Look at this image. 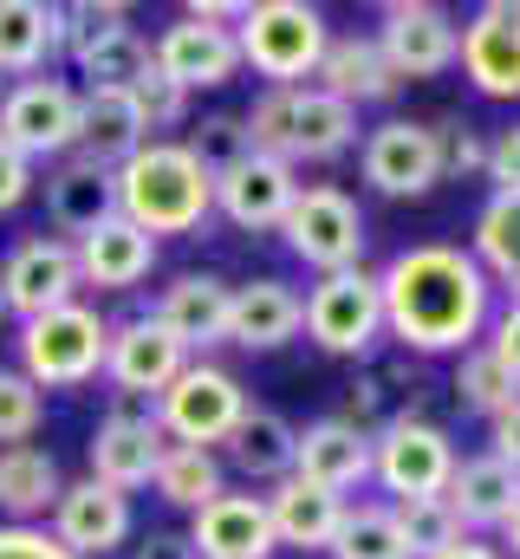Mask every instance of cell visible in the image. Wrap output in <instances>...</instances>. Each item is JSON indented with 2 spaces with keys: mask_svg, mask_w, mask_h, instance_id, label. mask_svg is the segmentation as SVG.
Masks as SVG:
<instances>
[{
  "mask_svg": "<svg viewBox=\"0 0 520 559\" xmlns=\"http://www.w3.org/2000/svg\"><path fill=\"white\" fill-rule=\"evenodd\" d=\"M378 299H385V332L416 352V358H442V352H469L488 325L495 306V280L475 267V254L449 248V241H423L403 248L378 274Z\"/></svg>",
  "mask_w": 520,
  "mask_h": 559,
  "instance_id": "1",
  "label": "cell"
},
{
  "mask_svg": "<svg viewBox=\"0 0 520 559\" xmlns=\"http://www.w3.org/2000/svg\"><path fill=\"white\" fill-rule=\"evenodd\" d=\"M111 189H118V215L130 228H143L150 241L156 235H196L215 209V182L196 169V156L176 138L130 150L111 176Z\"/></svg>",
  "mask_w": 520,
  "mask_h": 559,
  "instance_id": "2",
  "label": "cell"
},
{
  "mask_svg": "<svg viewBox=\"0 0 520 559\" xmlns=\"http://www.w3.org/2000/svg\"><path fill=\"white\" fill-rule=\"evenodd\" d=\"M248 138L260 156L299 169V163H332L358 143V111L326 98L319 85H286V92H260L248 105Z\"/></svg>",
  "mask_w": 520,
  "mask_h": 559,
  "instance_id": "3",
  "label": "cell"
},
{
  "mask_svg": "<svg viewBox=\"0 0 520 559\" xmlns=\"http://www.w3.org/2000/svg\"><path fill=\"white\" fill-rule=\"evenodd\" d=\"M326 39H332V26L306 0H248L241 20H235V52L255 79H267V92L306 85L319 72Z\"/></svg>",
  "mask_w": 520,
  "mask_h": 559,
  "instance_id": "4",
  "label": "cell"
},
{
  "mask_svg": "<svg viewBox=\"0 0 520 559\" xmlns=\"http://www.w3.org/2000/svg\"><path fill=\"white\" fill-rule=\"evenodd\" d=\"M105 345H111V325L72 299L46 319H26L20 325V378H33L39 391H79L92 378H105Z\"/></svg>",
  "mask_w": 520,
  "mask_h": 559,
  "instance_id": "5",
  "label": "cell"
},
{
  "mask_svg": "<svg viewBox=\"0 0 520 559\" xmlns=\"http://www.w3.org/2000/svg\"><path fill=\"white\" fill-rule=\"evenodd\" d=\"M0 143H13L33 169L39 163H66L79 150V85L39 72V79H13L0 92Z\"/></svg>",
  "mask_w": 520,
  "mask_h": 559,
  "instance_id": "6",
  "label": "cell"
},
{
  "mask_svg": "<svg viewBox=\"0 0 520 559\" xmlns=\"http://www.w3.org/2000/svg\"><path fill=\"white\" fill-rule=\"evenodd\" d=\"M280 235H286L293 261H306L319 280L352 274V267L365 261V209H358L345 189H332V182L299 189L293 209H286V222H280Z\"/></svg>",
  "mask_w": 520,
  "mask_h": 559,
  "instance_id": "7",
  "label": "cell"
},
{
  "mask_svg": "<svg viewBox=\"0 0 520 559\" xmlns=\"http://www.w3.org/2000/svg\"><path fill=\"white\" fill-rule=\"evenodd\" d=\"M449 475H456V442L436 423L410 417V411L378 423V436H371V481H385V495L423 501V495H442Z\"/></svg>",
  "mask_w": 520,
  "mask_h": 559,
  "instance_id": "8",
  "label": "cell"
},
{
  "mask_svg": "<svg viewBox=\"0 0 520 559\" xmlns=\"http://www.w3.org/2000/svg\"><path fill=\"white\" fill-rule=\"evenodd\" d=\"M306 338L332 358H365L385 338V299H378V274L352 267V274H326L306 299Z\"/></svg>",
  "mask_w": 520,
  "mask_h": 559,
  "instance_id": "9",
  "label": "cell"
},
{
  "mask_svg": "<svg viewBox=\"0 0 520 559\" xmlns=\"http://www.w3.org/2000/svg\"><path fill=\"white\" fill-rule=\"evenodd\" d=\"M248 417V391L241 378H228L222 365H189L163 397H156V429L169 442H189V449H215L228 442V429Z\"/></svg>",
  "mask_w": 520,
  "mask_h": 559,
  "instance_id": "10",
  "label": "cell"
},
{
  "mask_svg": "<svg viewBox=\"0 0 520 559\" xmlns=\"http://www.w3.org/2000/svg\"><path fill=\"white\" fill-rule=\"evenodd\" d=\"M79 254H72V241H59V235H26V241H13V254L0 261V299H7V319H46V312H59V306H72L79 299Z\"/></svg>",
  "mask_w": 520,
  "mask_h": 559,
  "instance_id": "11",
  "label": "cell"
},
{
  "mask_svg": "<svg viewBox=\"0 0 520 559\" xmlns=\"http://www.w3.org/2000/svg\"><path fill=\"white\" fill-rule=\"evenodd\" d=\"M189 365H196L189 345H182L156 312H137V319H125V325H111V345H105L111 397H163Z\"/></svg>",
  "mask_w": 520,
  "mask_h": 559,
  "instance_id": "12",
  "label": "cell"
},
{
  "mask_svg": "<svg viewBox=\"0 0 520 559\" xmlns=\"http://www.w3.org/2000/svg\"><path fill=\"white\" fill-rule=\"evenodd\" d=\"M456 33L462 26L436 0H390L385 13H378V52H385V66L403 85L442 79L456 66Z\"/></svg>",
  "mask_w": 520,
  "mask_h": 559,
  "instance_id": "13",
  "label": "cell"
},
{
  "mask_svg": "<svg viewBox=\"0 0 520 559\" xmlns=\"http://www.w3.org/2000/svg\"><path fill=\"white\" fill-rule=\"evenodd\" d=\"M365 182L378 195H429L442 182V131L416 124V118H385L378 131H365Z\"/></svg>",
  "mask_w": 520,
  "mask_h": 559,
  "instance_id": "14",
  "label": "cell"
},
{
  "mask_svg": "<svg viewBox=\"0 0 520 559\" xmlns=\"http://www.w3.org/2000/svg\"><path fill=\"white\" fill-rule=\"evenodd\" d=\"M46 521H52L46 534H52L72 559H111L130 540V527H137V521H130V495L92 481V475H85V481H66Z\"/></svg>",
  "mask_w": 520,
  "mask_h": 559,
  "instance_id": "15",
  "label": "cell"
},
{
  "mask_svg": "<svg viewBox=\"0 0 520 559\" xmlns=\"http://www.w3.org/2000/svg\"><path fill=\"white\" fill-rule=\"evenodd\" d=\"M456 66L482 98H520V0H488L456 33Z\"/></svg>",
  "mask_w": 520,
  "mask_h": 559,
  "instance_id": "16",
  "label": "cell"
},
{
  "mask_svg": "<svg viewBox=\"0 0 520 559\" xmlns=\"http://www.w3.org/2000/svg\"><path fill=\"white\" fill-rule=\"evenodd\" d=\"M150 66L182 85V92H222L235 85L241 72V52H235V33L228 26H196V20H176L150 39Z\"/></svg>",
  "mask_w": 520,
  "mask_h": 559,
  "instance_id": "17",
  "label": "cell"
},
{
  "mask_svg": "<svg viewBox=\"0 0 520 559\" xmlns=\"http://www.w3.org/2000/svg\"><path fill=\"white\" fill-rule=\"evenodd\" d=\"M293 475L306 481V488H326V495H352V488H365L371 481V436L365 429H352V423L339 417H319L299 429V449H293Z\"/></svg>",
  "mask_w": 520,
  "mask_h": 559,
  "instance_id": "18",
  "label": "cell"
},
{
  "mask_svg": "<svg viewBox=\"0 0 520 559\" xmlns=\"http://www.w3.org/2000/svg\"><path fill=\"white\" fill-rule=\"evenodd\" d=\"M189 547L196 559H273V521H267V501L260 495H215L209 508H196L189 521Z\"/></svg>",
  "mask_w": 520,
  "mask_h": 559,
  "instance_id": "19",
  "label": "cell"
},
{
  "mask_svg": "<svg viewBox=\"0 0 520 559\" xmlns=\"http://www.w3.org/2000/svg\"><path fill=\"white\" fill-rule=\"evenodd\" d=\"M293 195H299V176H293L286 163H273V156H260V150L241 169H228V176L215 182V209H222L235 228H248V235L280 228L286 209H293Z\"/></svg>",
  "mask_w": 520,
  "mask_h": 559,
  "instance_id": "20",
  "label": "cell"
},
{
  "mask_svg": "<svg viewBox=\"0 0 520 559\" xmlns=\"http://www.w3.org/2000/svg\"><path fill=\"white\" fill-rule=\"evenodd\" d=\"M228 299H235V286L222 274H176L163 293H156V319L189 345V358L196 352H209V345H228Z\"/></svg>",
  "mask_w": 520,
  "mask_h": 559,
  "instance_id": "21",
  "label": "cell"
},
{
  "mask_svg": "<svg viewBox=\"0 0 520 559\" xmlns=\"http://www.w3.org/2000/svg\"><path fill=\"white\" fill-rule=\"evenodd\" d=\"M312 85L326 92V98H339V105H385L403 92V79L385 66V52H378V39H358V33H332L326 39V52H319V72H312Z\"/></svg>",
  "mask_w": 520,
  "mask_h": 559,
  "instance_id": "22",
  "label": "cell"
},
{
  "mask_svg": "<svg viewBox=\"0 0 520 559\" xmlns=\"http://www.w3.org/2000/svg\"><path fill=\"white\" fill-rule=\"evenodd\" d=\"M299 325H306L299 293L273 274L235 286V299H228V345H241V352H280Z\"/></svg>",
  "mask_w": 520,
  "mask_h": 559,
  "instance_id": "23",
  "label": "cell"
},
{
  "mask_svg": "<svg viewBox=\"0 0 520 559\" xmlns=\"http://www.w3.org/2000/svg\"><path fill=\"white\" fill-rule=\"evenodd\" d=\"M260 501H267V521H273V547H293V554H326L339 521H345V501L326 495V488H306L299 475L273 481Z\"/></svg>",
  "mask_w": 520,
  "mask_h": 559,
  "instance_id": "24",
  "label": "cell"
},
{
  "mask_svg": "<svg viewBox=\"0 0 520 559\" xmlns=\"http://www.w3.org/2000/svg\"><path fill=\"white\" fill-rule=\"evenodd\" d=\"M163 449H169V436H163L156 423L105 417L98 429H92V442H85V462H92V481H105V488L130 495V488H150Z\"/></svg>",
  "mask_w": 520,
  "mask_h": 559,
  "instance_id": "25",
  "label": "cell"
},
{
  "mask_svg": "<svg viewBox=\"0 0 520 559\" xmlns=\"http://www.w3.org/2000/svg\"><path fill=\"white\" fill-rule=\"evenodd\" d=\"M72 254H79V280L85 286H105V293H130V286H143L150 267H156V241L143 228H130L125 215L98 222L85 241H72Z\"/></svg>",
  "mask_w": 520,
  "mask_h": 559,
  "instance_id": "26",
  "label": "cell"
},
{
  "mask_svg": "<svg viewBox=\"0 0 520 559\" xmlns=\"http://www.w3.org/2000/svg\"><path fill=\"white\" fill-rule=\"evenodd\" d=\"M143 143L150 138H143V118H137L130 92H79V150H72L79 163L118 176V163Z\"/></svg>",
  "mask_w": 520,
  "mask_h": 559,
  "instance_id": "27",
  "label": "cell"
},
{
  "mask_svg": "<svg viewBox=\"0 0 520 559\" xmlns=\"http://www.w3.org/2000/svg\"><path fill=\"white\" fill-rule=\"evenodd\" d=\"M442 495H449L462 534L469 527H508L520 508V475L501 455H469V462H456V475H449Z\"/></svg>",
  "mask_w": 520,
  "mask_h": 559,
  "instance_id": "28",
  "label": "cell"
},
{
  "mask_svg": "<svg viewBox=\"0 0 520 559\" xmlns=\"http://www.w3.org/2000/svg\"><path fill=\"white\" fill-rule=\"evenodd\" d=\"M46 215H52L59 241H66V235H72V241H85L98 222H111V215H118V189H111V176H105V169H92V163L66 156V163L46 176Z\"/></svg>",
  "mask_w": 520,
  "mask_h": 559,
  "instance_id": "29",
  "label": "cell"
},
{
  "mask_svg": "<svg viewBox=\"0 0 520 559\" xmlns=\"http://www.w3.org/2000/svg\"><path fill=\"white\" fill-rule=\"evenodd\" d=\"M59 462H52V449H39V442H13V449H0V514H7V527H33V521H46L52 514V501H59Z\"/></svg>",
  "mask_w": 520,
  "mask_h": 559,
  "instance_id": "30",
  "label": "cell"
},
{
  "mask_svg": "<svg viewBox=\"0 0 520 559\" xmlns=\"http://www.w3.org/2000/svg\"><path fill=\"white\" fill-rule=\"evenodd\" d=\"M59 59L52 0H0V79H39Z\"/></svg>",
  "mask_w": 520,
  "mask_h": 559,
  "instance_id": "31",
  "label": "cell"
},
{
  "mask_svg": "<svg viewBox=\"0 0 520 559\" xmlns=\"http://www.w3.org/2000/svg\"><path fill=\"white\" fill-rule=\"evenodd\" d=\"M228 462L260 481V488H273V481H286L293 475V449H299V429L280 417V411H267V404H248V417L228 429Z\"/></svg>",
  "mask_w": 520,
  "mask_h": 559,
  "instance_id": "32",
  "label": "cell"
},
{
  "mask_svg": "<svg viewBox=\"0 0 520 559\" xmlns=\"http://www.w3.org/2000/svg\"><path fill=\"white\" fill-rule=\"evenodd\" d=\"M150 488L169 501V508H209L215 495H222V462H215V449H189V442H169L163 449V462H156V475H150Z\"/></svg>",
  "mask_w": 520,
  "mask_h": 559,
  "instance_id": "33",
  "label": "cell"
},
{
  "mask_svg": "<svg viewBox=\"0 0 520 559\" xmlns=\"http://www.w3.org/2000/svg\"><path fill=\"white\" fill-rule=\"evenodd\" d=\"M475 267L520 299V195H495L475 222Z\"/></svg>",
  "mask_w": 520,
  "mask_h": 559,
  "instance_id": "34",
  "label": "cell"
},
{
  "mask_svg": "<svg viewBox=\"0 0 520 559\" xmlns=\"http://www.w3.org/2000/svg\"><path fill=\"white\" fill-rule=\"evenodd\" d=\"M332 559H410L403 547V534H397V508L385 501H345V521H339V534H332Z\"/></svg>",
  "mask_w": 520,
  "mask_h": 559,
  "instance_id": "35",
  "label": "cell"
},
{
  "mask_svg": "<svg viewBox=\"0 0 520 559\" xmlns=\"http://www.w3.org/2000/svg\"><path fill=\"white\" fill-rule=\"evenodd\" d=\"M182 150L196 156V169H202L209 182H222L228 169H241V163L255 156V138H248V124H241L235 111H209L202 124H189Z\"/></svg>",
  "mask_w": 520,
  "mask_h": 559,
  "instance_id": "36",
  "label": "cell"
},
{
  "mask_svg": "<svg viewBox=\"0 0 520 559\" xmlns=\"http://www.w3.org/2000/svg\"><path fill=\"white\" fill-rule=\"evenodd\" d=\"M143 72H150V39H143L137 26L111 33L105 46H92V52L79 59V79H85V92H130Z\"/></svg>",
  "mask_w": 520,
  "mask_h": 559,
  "instance_id": "37",
  "label": "cell"
},
{
  "mask_svg": "<svg viewBox=\"0 0 520 559\" xmlns=\"http://www.w3.org/2000/svg\"><path fill=\"white\" fill-rule=\"evenodd\" d=\"M456 404L462 411H475V417H501L508 404H520V384L488 358V345H469L462 358H456Z\"/></svg>",
  "mask_w": 520,
  "mask_h": 559,
  "instance_id": "38",
  "label": "cell"
},
{
  "mask_svg": "<svg viewBox=\"0 0 520 559\" xmlns=\"http://www.w3.org/2000/svg\"><path fill=\"white\" fill-rule=\"evenodd\" d=\"M397 534H403L410 559H436L442 547L462 540V521H456L449 495H423V501H397Z\"/></svg>",
  "mask_w": 520,
  "mask_h": 559,
  "instance_id": "39",
  "label": "cell"
},
{
  "mask_svg": "<svg viewBox=\"0 0 520 559\" xmlns=\"http://www.w3.org/2000/svg\"><path fill=\"white\" fill-rule=\"evenodd\" d=\"M125 26H130V7H118V0H72V7H59V59L79 66L92 46H105Z\"/></svg>",
  "mask_w": 520,
  "mask_h": 559,
  "instance_id": "40",
  "label": "cell"
},
{
  "mask_svg": "<svg viewBox=\"0 0 520 559\" xmlns=\"http://www.w3.org/2000/svg\"><path fill=\"white\" fill-rule=\"evenodd\" d=\"M39 423H46V391L33 378H20L13 365H0V449L33 442Z\"/></svg>",
  "mask_w": 520,
  "mask_h": 559,
  "instance_id": "41",
  "label": "cell"
},
{
  "mask_svg": "<svg viewBox=\"0 0 520 559\" xmlns=\"http://www.w3.org/2000/svg\"><path fill=\"white\" fill-rule=\"evenodd\" d=\"M130 105H137V118H143V138L156 143L163 131H176V124H189V92L182 85H169L156 66L130 85Z\"/></svg>",
  "mask_w": 520,
  "mask_h": 559,
  "instance_id": "42",
  "label": "cell"
},
{
  "mask_svg": "<svg viewBox=\"0 0 520 559\" xmlns=\"http://www.w3.org/2000/svg\"><path fill=\"white\" fill-rule=\"evenodd\" d=\"M475 169H488V143L475 138L469 124H449V138H442V176H475Z\"/></svg>",
  "mask_w": 520,
  "mask_h": 559,
  "instance_id": "43",
  "label": "cell"
},
{
  "mask_svg": "<svg viewBox=\"0 0 520 559\" xmlns=\"http://www.w3.org/2000/svg\"><path fill=\"white\" fill-rule=\"evenodd\" d=\"M488 358H495V365L520 384V299H508V312L488 325Z\"/></svg>",
  "mask_w": 520,
  "mask_h": 559,
  "instance_id": "44",
  "label": "cell"
},
{
  "mask_svg": "<svg viewBox=\"0 0 520 559\" xmlns=\"http://www.w3.org/2000/svg\"><path fill=\"white\" fill-rule=\"evenodd\" d=\"M0 559H72L46 527H0Z\"/></svg>",
  "mask_w": 520,
  "mask_h": 559,
  "instance_id": "45",
  "label": "cell"
},
{
  "mask_svg": "<svg viewBox=\"0 0 520 559\" xmlns=\"http://www.w3.org/2000/svg\"><path fill=\"white\" fill-rule=\"evenodd\" d=\"M488 176H495V195H520V124L488 143Z\"/></svg>",
  "mask_w": 520,
  "mask_h": 559,
  "instance_id": "46",
  "label": "cell"
},
{
  "mask_svg": "<svg viewBox=\"0 0 520 559\" xmlns=\"http://www.w3.org/2000/svg\"><path fill=\"white\" fill-rule=\"evenodd\" d=\"M26 195H33V163H26L13 143H0V215L20 209Z\"/></svg>",
  "mask_w": 520,
  "mask_h": 559,
  "instance_id": "47",
  "label": "cell"
},
{
  "mask_svg": "<svg viewBox=\"0 0 520 559\" xmlns=\"http://www.w3.org/2000/svg\"><path fill=\"white\" fill-rule=\"evenodd\" d=\"M488 442H495L488 455H501V462H508V468L520 475V404H508L501 417L488 423Z\"/></svg>",
  "mask_w": 520,
  "mask_h": 559,
  "instance_id": "48",
  "label": "cell"
},
{
  "mask_svg": "<svg viewBox=\"0 0 520 559\" xmlns=\"http://www.w3.org/2000/svg\"><path fill=\"white\" fill-rule=\"evenodd\" d=\"M130 559H196V547H189V534H150L130 547Z\"/></svg>",
  "mask_w": 520,
  "mask_h": 559,
  "instance_id": "49",
  "label": "cell"
},
{
  "mask_svg": "<svg viewBox=\"0 0 520 559\" xmlns=\"http://www.w3.org/2000/svg\"><path fill=\"white\" fill-rule=\"evenodd\" d=\"M182 20H196V26H228V33H235L241 7H235V0H189V7H182Z\"/></svg>",
  "mask_w": 520,
  "mask_h": 559,
  "instance_id": "50",
  "label": "cell"
},
{
  "mask_svg": "<svg viewBox=\"0 0 520 559\" xmlns=\"http://www.w3.org/2000/svg\"><path fill=\"white\" fill-rule=\"evenodd\" d=\"M436 559H501V547H488L482 534H462L456 547H442V554H436Z\"/></svg>",
  "mask_w": 520,
  "mask_h": 559,
  "instance_id": "51",
  "label": "cell"
},
{
  "mask_svg": "<svg viewBox=\"0 0 520 559\" xmlns=\"http://www.w3.org/2000/svg\"><path fill=\"white\" fill-rule=\"evenodd\" d=\"M501 534H508V547H515V559H520V508H515V521H508Z\"/></svg>",
  "mask_w": 520,
  "mask_h": 559,
  "instance_id": "52",
  "label": "cell"
},
{
  "mask_svg": "<svg viewBox=\"0 0 520 559\" xmlns=\"http://www.w3.org/2000/svg\"><path fill=\"white\" fill-rule=\"evenodd\" d=\"M0 325H7V299H0Z\"/></svg>",
  "mask_w": 520,
  "mask_h": 559,
  "instance_id": "53",
  "label": "cell"
},
{
  "mask_svg": "<svg viewBox=\"0 0 520 559\" xmlns=\"http://www.w3.org/2000/svg\"><path fill=\"white\" fill-rule=\"evenodd\" d=\"M0 92H7V79H0Z\"/></svg>",
  "mask_w": 520,
  "mask_h": 559,
  "instance_id": "54",
  "label": "cell"
}]
</instances>
